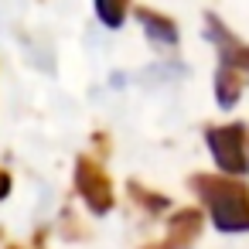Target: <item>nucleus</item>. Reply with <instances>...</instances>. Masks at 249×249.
Returning <instances> with one entry per match:
<instances>
[{"label": "nucleus", "mask_w": 249, "mask_h": 249, "mask_svg": "<svg viewBox=\"0 0 249 249\" xmlns=\"http://www.w3.org/2000/svg\"><path fill=\"white\" fill-rule=\"evenodd\" d=\"M137 21L143 24V31L150 35V41H157V45H178V28L164 14H154L150 7H137Z\"/></svg>", "instance_id": "3"}, {"label": "nucleus", "mask_w": 249, "mask_h": 249, "mask_svg": "<svg viewBox=\"0 0 249 249\" xmlns=\"http://www.w3.org/2000/svg\"><path fill=\"white\" fill-rule=\"evenodd\" d=\"M208 38L215 41V48L222 55V69H232L239 75H249V45H242L235 35H229L222 28V21L212 18V14H208Z\"/></svg>", "instance_id": "1"}, {"label": "nucleus", "mask_w": 249, "mask_h": 249, "mask_svg": "<svg viewBox=\"0 0 249 249\" xmlns=\"http://www.w3.org/2000/svg\"><path fill=\"white\" fill-rule=\"evenodd\" d=\"M79 181H82V191H86V195H89V198H92L96 205H99V201H103V205L109 201V188H106V178H103V174H99V171H96L92 164H82V167H79Z\"/></svg>", "instance_id": "4"}, {"label": "nucleus", "mask_w": 249, "mask_h": 249, "mask_svg": "<svg viewBox=\"0 0 249 249\" xmlns=\"http://www.w3.org/2000/svg\"><path fill=\"white\" fill-rule=\"evenodd\" d=\"M126 11H130V0H96V14L106 28H120L126 21Z\"/></svg>", "instance_id": "5"}, {"label": "nucleus", "mask_w": 249, "mask_h": 249, "mask_svg": "<svg viewBox=\"0 0 249 249\" xmlns=\"http://www.w3.org/2000/svg\"><path fill=\"white\" fill-rule=\"evenodd\" d=\"M239 89H242V75L232 72V69H222L218 72V99H222V106H232V99L239 96Z\"/></svg>", "instance_id": "6"}, {"label": "nucleus", "mask_w": 249, "mask_h": 249, "mask_svg": "<svg viewBox=\"0 0 249 249\" xmlns=\"http://www.w3.org/2000/svg\"><path fill=\"white\" fill-rule=\"evenodd\" d=\"M7 191V174H0V195Z\"/></svg>", "instance_id": "7"}, {"label": "nucleus", "mask_w": 249, "mask_h": 249, "mask_svg": "<svg viewBox=\"0 0 249 249\" xmlns=\"http://www.w3.org/2000/svg\"><path fill=\"white\" fill-rule=\"evenodd\" d=\"M239 140H242V130H239V126H225V130H212V133H208V143L215 147V154H218V160H222L225 167H242Z\"/></svg>", "instance_id": "2"}]
</instances>
